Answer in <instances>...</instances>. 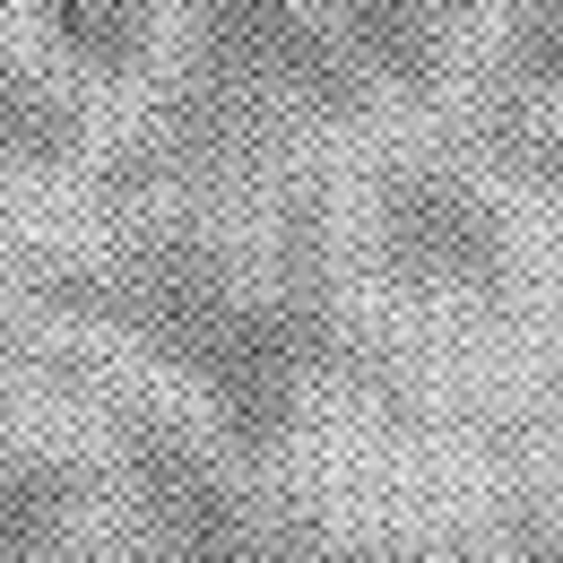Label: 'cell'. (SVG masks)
<instances>
[{
	"instance_id": "obj_13",
	"label": "cell",
	"mask_w": 563,
	"mask_h": 563,
	"mask_svg": "<svg viewBox=\"0 0 563 563\" xmlns=\"http://www.w3.org/2000/svg\"><path fill=\"white\" fill-rule=\"evenodd\" d=\"M321 563H477L451 538H399V529H355V538H330Z\"/></svg>"
},
{
	"instance_id": "obj_10",
	"label": "cell",
	"mask_w": 563,
	"mask_h": 563,
	"mask_svg": "<svg viewBox=\"0 0 563 563\" xmlns=\"http://www.w3.org/2000/svg\"><path fill=\"white\" fill-rule=\"evenodd\" d=\"M468 156L486 174L529 183L547 209H563V104H477L468 96Z\"/></svg>"
},
{
	"instance_id": "obj_4",
	"label": "cell",
	"mask_w": 563,
	"mask_h": 563,
	"mask_svg": "<svg viewBox=\"0 0 563 563\" xmlns=\"http://www.w3.org/2000/svg\"><path fill=\"white\" fill-rule=\"evenodd\" d=\"M104 442H113V477L131 503V538H174V547H217V538H252L261 520H278L286 494H269L209 417L174 408L165 390L113 382L104 399Z\"/></svg>"
},
{
	"instance_id": "obj_5",
	"label": "cell",
	"mask_w": 563,
	"mask_h": 563,
	"mask_svg": "<svg viewBox=\"0 0 563 563\" xmlns=\"http://www.w3.org/2000/svg\"><path fill=\"white\" fill-rule=\"evenodd\" d=\"M18 312H0V563H53L87 520V460L9 424Z\"/></svg>"
},
{
	"instance_id": "obj_6",
	"label": "cell",
	"mask_w": 563,
	"mask_h": 563,
	"mask_svg": "<svg viewBox=\"0 0 563 563\" xmlns=\"http://www.w3.org/2000/svg\"><path fill=\"white\" fill-rule=\"evenodd\" d=\"M87 147H96V113L78 78L53 70V53L0 44V191L26 174H62Z\"/></svg>"
},
{
	"instance_id": "obj_2",
	"label": "cell",
	"mask_w": 563,
	"mask_h": 563,
	"mask_svg": "<svg viewBox=\"0 0 563 563\" xmlns=\"http://www.w3.org/2000/svg\"><path fill=\"white\" fill-rule=\"evenodd\" d=\"M355 234L373 269L424 303H503L520 286V217L477 156L390 147L364 174Z\"/></svg>"
},
{
	"instance_id": "obj_12",
	"label": "cell",
	"mask_w": 563,
	"mask_h": 563,
	"mask_svg": "<svg viewBox=\"0 0 563 563\" xmlns=\"http://www.w3.org/2000/svg\"><path fill=\"white\" fill-rule=\"evenodd\" d=\"M494 563H563V511L547 503V486H529V477L503 486V555Z\"/></svg>"
},
{
	"instance_id": "obj_11",
	"label": "cell",
	"mask_w": 563,
	"mask_h": 563,
	"mask_svg": "<svg viewBox=\"0 0 563 563\" xmlns=\"http://www.w3.org/2000/svg\"><path fill=\"white\" fill-rule=\"evenodd\" d=\"M321 555H330V529H321V511L286 494L278 520H261L252 538H217V547H174V538H113V547H96L87 563H321Z\"/></svg>"
},
{
	"instance_id": "obj_14",
	"label": "cell",
	"mask_w": 563,
	"mask_h": 563,
	"mask_svg": "<svg viewBox=\"0 0 563 563\" xmlns=\"http://www.w3.org/2000/svg\"><path fill=\"white\" fill-rule=\"evenodd\" d=\"M555 303H563V278H555Z\"/></svg>"
},
{
	"instance_id": "obj_7",
	"label": "cell",
	"mask_w": 563,
	"mask_h": 563,
	"mask_svg": "<svg viewBox=\"0 0 563 563\" xmlns=\"http://www.w3.org/2000/svg\"><path fill=\"white\" fill-rule=\"evenodd\" d=\"M382 87L433 96L460 62V0H330Z\"/></svg>"
},
{
	"instance_id": "obj_8",
	"label": "cell",
	"mask_w": 563,
	"mask_h": 563,
	"mask_svg": "<svg viewBox=\"0 0 563 563\" xmlns=\"http://www.w3.org/2000/svg\"><path fill=\"white\" fill-rule=\"evenodd\" d=\"M174 9H183V0H44L62 53L96 78L165 70V53H174Z\"/></svg>"
},
{
	"instance_id": "obj_1",
	"label": "cell",
	"mask_w": 563,
	"mask_h": 563,
	"mask_svg": "<svg viewBox=\"0 0 563 563\" xmlns=\"http://www.w3.org/2000/svg\"><path fill=\"white\" fill-rule=\"evenodd\" d=\"M330 191L295 165L261 209L234 200H156L122 209L96 243L35 252L18 286L44 312L113 330L156 355L217 424V442L261 468L303 417L321 373H364L373 347L339 295Z\"/></svg>"
},
{
	"instance_id": "obj_9",
	"label": "cell",
	"mask_w": 563,
	"mask_h": 563,
	"mask_svg": "<svg viewBox=\"0 0 563 563\" xmlns=\"http://www.w3.org/2000/svg\"><path fill=\"white\" fill-rule=\"evenodd\" d=\"M477 104H563V0H511L468 78Z\"/></svg>"
},
{
	"instance_id": "obj_3",
	"label": "cell",
	"mask_w": 563,
	"mask_h": 563,
	"mask_svg": "<svg viewBox=\"0 0 563 563\" xmlns=\"http://www.w3.org/2000/svg\"><path fill=\"white\" fill-rule=\"evenodd\" d=\"M174 62L234 78L243 96L278 104L303 131H347L390 96L330 0H183L174 9Z\"/></svg>"
}]
</instances>
